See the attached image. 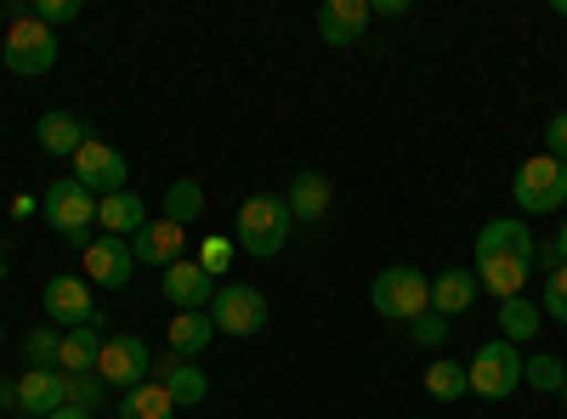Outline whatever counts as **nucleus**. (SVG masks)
Returning <instances> with one entry per match:
<instances>
[{
  "label": "nucleus",
  "mask_w": 567,
  "mask_h": 419,
  "mask_svg": "<svg viewBox=\"0 0 567 419\" xmlns=\"http://www.w3.org/2000/svg\"><path fill=\"white\" fill-rule=\"evenodd\" d=\"M290 227H296V216H290V205H284V193H250L239 205V227H233V239H239L245 255L267 261V255H278L284 244H290Z\"/></svg>",
  "instance_id": "f257e3e1"
},
{
  "label": "nucleus",
  "mask_w": 567,
  "mask_h": 419,
  "mask_svg": "<svg viewBox=\"0 0 567 419\" xmlns=\"http://www.w3.org/2000/svg\"><path fill=\"white\" fill-rule=\"evenodd\" d=\"M40 210H45V221H52V232L58 239H69V244H91V232H97V199H91L74 176H63V181H52L45 188V199H40Z\"/></svg>",
  "instance_id": "f03ea898"
},
{
  "label": "nucleus",
  "mask_w": 567,
  "mask_h": 419,
  "mask_svg": "<svg viewBox=\"0 0 567 419\" xmlns=\"http://www.w3.org/2000/svg\"><path fill=\"white\" fill-rule=\"evenodd\" d=\"M465 380H471V397H488V402H505L516 386H523V352L511 341H488L471 352L465 363Z\"/></svg>",
  "instance_id": "7ed1b4c3"
},
{
  "label": "nucleus",
  "mask_w": 567,
  "mask_h": 419,
  "mask_svg": "<svg viewBox=\"0 0 567 419\" xmlns=\"http://www.w3.org/2000/svg\"><path fill=\"white\" fill-rule=\"evenodd\" d=\"M369 301H374V312H381V317L414 323L420 312H432V277H420L414 266H386L381 277H374Z\"/></svg>",
  "instance_id": "20e7f679"
},
{
  "label": "nucleus",
  "mask_w": 567,
  "mask_h": 419,
  "mask_svg": "<svg viewBox=\"0 0 567 419\" xmlns=\"http://www.w3.org/2000/svg\"><path fill=\"white\" fill-rule=\"evenodd\" d=\"M0 63H7L12 74H23V80H34V74H45V69H58V29H45V23H34V18L7 23Z\"/></svg>",
  "instance_id": "39448f33"
},
{
  "label": "nucleus",
  "mask_w": 567,
  "mask_h": 419,
  "mask_svg": "<svg viewBox=\"0 0 567 419\" xmlns=\"http://www.w3.org/2000/svg\"><path fill=\"white\" fill-rule=\"evenodd\" d=\"M210 323L227 341H250V335L267 329V295L256 284H221L216 301H210Z\"/></svg>",
  "instance_id": "423d86ee"
},
{
  "label": "nucleus",
  "mask_w": 567,
  "mask_h": 419,
  "mask_svg": "<svg viewBox=\"0 0 567 419\" xmlns=\"http://www.w3.org/2000/svg\"><path fill=\"white\" fill-rule=\"evenodd\" d=\"M511 193H516V205H523L528 216H556V210L567 205V165L550 159V154L528 159L523 170H516Z\"/></svg>",
  "instance_id": "0eeeda50"
},
{
  "label": "nucleus",
  "mask_w": 567,
  "mask_h": 419,
  "mask_svg": "<svg viewBox=\"0 0 567 419\" xmlns=\"http://www.w3.org/2000/svg\"><path fill=\"white\" fill-rule=\"evenodd\" d=\"M74 181L91 193V199H109L125 188V154L114 143H103V136H85V148L74 154Z\"/></svg>",
  "instance_id": "6e6552de"
},
{
  "label": "nucleus",
  "mask_w": 567,
  "mask_h": 419,
  "mask_svg": "<svg viewBox=\"0 0 567 419\" xmlns=\"http://www.w3.org/2000/svg\"><path fill=\"white\" fill-rule=\"evenodd\" d=\"M148 368H154V352H148V341H142V335H109L103 341V357H97L103 386L136 391L142 380H148Z\"/></svg>",
  "instance_id": "1a4fd4ad"
},
{
  "label": "nucleus",
  "mask_w": 567,
  "mask_h": 419,
  "mask_svg": "<svg viewBox=\"0 0 567 419\" xmlns=\"http://www.w3.org/2000/svg\"><path fill=\"white\" fill-rule=\"evenodd\" d=\"M148 380H154V386H165L176 408H199V402L210 397V380H205V368H199L194 357H176V352H159V357H154Z\"/></svg>",
  "instance_id": "9d476101"
},
{
  "label": "nucleus",
  "mask_w": 567,
  "mask_h": 419,
  "mask_svg": "<svg viewBox=\"0 0 567 419\" xmlns=\"http://www.w3.org/2000/svg\"><path fill=\"white\" fill-rule=\"evenodd\" d=\"M45 317H58L63 329H80V323H103L97 317V301H91V284L85 277H74V272H58L52 284H45Z\"/></svg>",
  "instance_id": "9b49d317"
},
{
  "label": "nucleus",
  "mask_w": 567,
  "mask_h": 419,
  "mask_svg": "<svg viewBox=\"0 0 567 419\" xmlns=\"http://www.w3.org/2000/svg\"><path fill=\"white\" fill-rule=\"evenodd\" d=\"M477 261H523V266H534V261H539V244H534V232H528L523 221L494 216V221L477 232Z\"/></svg>",
  "instance_id": "f8f14e48"
},
{
  "label": "nucleus",
  "mask_w": 567,
  "mask_h": 419,
  "mask_svg": "<svg viewBox=\"0 0 567 419\" xmlns=\"http://www.w3.org/2000/svg\"><path fill=\"white\" fill-rule=\"evenodd\" d=\"M136 272V255H131V239H91L85 244V284H103V290H125Z\"/></svg>",
  "instance_id": "ddd939ff"
},
{
  "label": "nucleus",
  "mask_w": 567,
  "mask_h": 419,
  "mask_svg": "<svg viewBox=\"0 0 567 419\" xmlns=\"http://www.w3.org/2000/svg\"><path fill=\"white\" fill-rule=\"evenodd\" d=\"M216 277L199 266V261H176V266H165V301L176 306V312H210V301H216Z\"/></svg>",
  "instance_id": "4468645a"
},
{
  "label": "nucleus",
  "mask_w": 567,
  "mask_h": 419,
  "mask_svg": "<svg viewBox=\"0 0 567 419\" xmlns=\"http://www.w3.org/2000/svg\"><path fill=\"white\" fill-rule=\"evenodd\" d=\"M182 250H187V227H176V221H148V227H142L136 232V239H131V255H136V266H176L182 261Z\"/></svg>",
  "instance_id": "2eb2a0df"
},
{
  "label": "nucleus",
  "mask_w": 567,
  "mask_h": 419,
  "mask_svg": "<svg viewBox=\"0 0 567 419\" xmlns=\"http://www.w3.org/2000/svg\"><path fill=\"white\" fill-rule=\"evenodd\" d=\"M18 408L34 413V419H52L58 408H69V380H63V368H23V380H18Z\"/></svg>",
  "instance_id": "dca6fc26"
},
{
  "label": "nucleus",
  "mask_w": 567,
  "mask_h": 419,
  "mask_svg": "<svg viewBox=\"0 0 567 419\" xmlns=\"http://www.w3.org/2000/svg\"><path fill=\"white\" fill-rule=\"evenodd\" d=\"M369 18H374L369 0H323V7H318V34L329 45H358Z\"/></svg>",
  "instance_id": "f3484780"
},
{
  "label": "nucleus",
  "mask_w": 567,
  "mask_h": 419,
  "mask_svg": "<svg viewBox=\"0 0 567 419\" xmlns=\"http://www.w3.org/2000/svg\"><path fill=\"white\" fill-rule=\"evenodd\" d=\"M329 199H336V188H329L323 170H301V176H290V188H284V205H290V216L307 221V227L329 216Z\"/></svg>",
  "instance_id": "a211bd4d"
},
{
  "label": "nucleus",
  "mask_w": 567,
  "mask_h": 419,
  "mask_svg": "<svg viewBox=\"0 0 567 419\" xmlns=\"http://www.w3.org/2000/svg\"><path fill=\"white\" fill-rule=\"evenodd\" d=\"M85 125L74 119V114H63V108H52V114H40V125H34V143H40V154H52V159H74L80 148H85Z\"/></svg>",
  "instance_id": "6ab92c4d"
},
{
  "label": "nucleus",
  "mask_w": 567,
  "mask_h": 419,
  "mask_svg": "<svg viewBox=\"0 0 567 419\" xmlns=\"http://www.w3.org/2000/svg\"><path fill=\"white\" fill-rule=\"evenodd\" d=\"M97 227L109 232V239H136V232L148 227V205H142L131 188H120V193L97 199Z\"/></svg>",
  "instance_id": "aec40b11"
},
{
  "label": "nucleus",
  "mask_w": 567,
  "mask_h": 419,
  "mask_svg": "<svg viewBox=\"0 0 567 419\" xmlns=\"http://www.w3.org/2000/svg\"><path fill=\"white\" fill-rule=\"evenodd\" d=\"M103 323H80V329H63V375H97V357H103Z\"/></svg>",
  "instance_id": "412c9836"
},
{
  "label": "nucleus",
  "mask_w": 567,
  "mask_h": 419,
  "mask_svg": "<svg viewBox=\"0 0 567 419\" xmlns=\"http://www.w3.org/2000/svg\"><path fill=\"white\" fill-rule=\"evenodd\" d=\"M477 272H465V266H454V272H437L432 277V312L437 317H460V312H471V301H477Z\"/></svg>",
  "instance_id": "4be33fe9"
},
{
  "label": "nucleus",
  "mask_w": 567,
  "mask_h": 419,
  "mask_svg": "<svg viewBox=\"0 0 567 419\" xmlns=\"http://www.w3.org/2000/svg\"><path fill=\"white\" fill-rule=\"evenodd\" d=\"M210 341H216L210 312H176V317H171V352H176V357H199Z\"/></svg>",
  "instance_id": "5701e85b"
},
{
  "label": "nucleus",
  "mask_w": 567,
  "mask_h": 419,
  "mask_svg": "<svg viewBox=\"0 0 567 419\" xmlns=\"http://www.w3.org/2000/svg\"><path fill=\"white\" fill-rule=\"evenodd\" d=\"M539 306L534 301H523V295H511V301H499V341H511V346H523V341H534L539 335Z\"/></svg>",
  "instance_id": "b1692460"
},
{
  "label": "nucleus",
  "mask_w": 567,
  "mask_h": 419,
  "mask_svg": "<svg viewBox=\"0 0 567 419\" xmlns=\"http://www.w3.org/2000/svg\"><path fill=\"white\" fill-rule=\"evenodd\" d=\"M120 419H176V402H171V391H165V386L142 380L136 391H125V402H120Z\"/></svg>",
  "instance_id": "393cba45"
},
{
  "label": "nucleus",
  "mask_w": 567,
  "mask_h": 419,
  "mask_svg": "<svg viewBox=\"0 0 567 419\" xmlns=\"http://www.w3.org/2000/svg\"><path fill=\"white\" fill-rule=\"evenodd\" d=\"M523 277H528L523 261H477V284H483L488 295H499V301L523 295Z\"/></svg>",
  "instance_id": "a878e982"
},
{
  "label": "nucleus",
  "mask_w": 567,
  "mask_h": 419,
  "mask_svg": "<svg viewBox=\"0 0 567 419\" xmlns=\"http://www.w3.org/2000/svg\"><path fill=\"white\" fill-rule=\"evenodd\" d=\"M199 216H205V188H199V181H171V188H165V221L194 227Z\"/></svg>",
  "instance_id": "bb28decb"
},
{
  "label": "nucleus",
  "mask_w": 567,
  "mask_h": 419,
  "mask_svg": "<svg viewBox=\"0 0 567 419\" xmlns=\"http://www.w3.org/2000/svg\"><path fill=\"white\" fill-rule=\"evenodd\" d=\"M523 386H534V391H561V386H567V363H561L556 352L523 357Z\"/></svg>",
  "instance_id": "cd10ccee"
},
{
  "label": "nucleus",
  "mask_w": 567,
  "mask_h": 419,
  "mask_svg": "<svg viewBox=\"0 0 567 419\" xmlns=\"http://www.w3.org/2000/svg\"><path fill=\"white\" fill-rule=\"evenodd\" d=\"M425 391H432L437 402H460V397L471 391L465 363H432V368H425Z\"/></svg>",
  "instance_id": "c85d7f7f"
},
{
  "label": "nucleus",
  "mask_w": 567,
  "mask_h": 419,
  "mask_svg": "<svg viewBox=\"0 0 567 419\" xmlns=\"http://www.w3.org/2000/svg\"><path fill=\"white\" fill-rule=\"evenodd\" d=\"M58 352H63L58 323H40V329H29V341H23V357H29V368H52V363H58Z\"/></svg>",
  "instance_id": "c756f323"
},
{
  "label": "nucleus",
  "mask_w": 567,
  "mask_h": 419,
  "mask_svg": "<svg viewBox=\"0 0 567 419\" xmlns=\"http://www.w3.org/2000/svg\"><path fill=\"white\" fill-rule=\"evenodd\" d=\"M80 12H85L80 0H34V7H29V18L45 23V29H63V23H74Z\"/></svg>",
  "instance_id": "7c9ffc66"
},
{
  "label": "nucleus",
  "mask_w": 567,
  "mask_h": 419,
  "mask_svg": "<svg viewBox=\"0 0 567 419\" xmlns=\"http://www.w3.org/2000/svg\"><path fill=\"white\" fill-rule=\"evenodd\" d=\"M69 380V408H97L103 402V375H63Z\"/></svg>",
  "instance_id": "2f4dec72"
},
{
  "label": "nucleus",
  "mask_w": 567,
  "mask_h": 419,
  "mask_svg": "<svg viewBox=\"0 0 567 419\" xmlns=\"http://www.w3.org/2000/svg\"><path fill=\"white\" fill-rule=\"evenodd\" d=\"M545 312L556 323H567V266H550L545 272Z\"/></svg>",
  "instance_id": "473e14b6"
},
{
  "label": "nucleus",
  "mask_w": 567,
  "mask_h": 419,
  "mask_svg": "<svg viewBox=\"0 0 567 419\" xmlns=\"http://www.w3.org/2000/svg\"><path fill=\"white\" fill-rule=\"evenodd\" d=\"M409 335H414L420 346H432V352H437V346L449 341V317H437V312H420V317L409 323Z\"/></svg>",
  "instance_id": "72a5a7b5"
},
{
  "label": "nucleus",
  "mask_w": 567,
  "mask_h": 419,
  "mask_svg": "<svg viewBox=\"0 0 567 419\" xmlns=\"http://www.w3.org/2000/svg\"><path fill=\"white\" fill-rule=\"evenodd\" d=\"M545 154L567 165V114H556V119L545 125Z\"/></svg>",
  "instance_id": "f704fd0d"
},
{
  "label": "nucleus",
  "mask_w": 567,
  "mask_h": 419,
  "mask_svg": "<svg viewBox=\"0 0 567 419\" xmlns=\"http://www.w3.org/2000/svg\"><path fill=\"white\" fill-rule=\"evenodd\" d=\"M227 255H233V244H227V239H210V244H205V255H199V266L216 277V272L227 266Z\"/></svg>",
  "instance_id": "c9c22d12"
},
{
  "label": "nucleus",
  "mask_w": 567,
  "mask_h": 419,
  "mask_svg": "<svg viewBox=\"0 0 567 419\" xmlns=\"http://www.w3.org/2000/svg\"><path fill=\"white\" fill-rule=\"evenodd\" d=\"M539 261H545V266H567V221L556 227V239L539 250Z\"/></svg>",
  "instance_id": "e433bc0d"
},
{
  "label": "nucleus",
  "mask_w": 567,
  "mask_h": 419,
  "mask_svg": "<svg viewBox=\"0 0 567 419\" xmlns=\"http://www.w3.org/2000/svg\"><path fill=\"white\" fill-rule=\"evenodd\" d=\"M369 12H381V18H403L409 7H403V0H374V7Z\"/></svg>",
  "instance_id": "4c0bfd02"
},
{
  "label": "nucleus",
  "mask_w": 567,
  "mask_h": 419,
  "mask_svg": "<svg viewBox=\"0 0 567 419\" xmlns=\"http://www.w3.org/2000/svg\"><path fill=\"white\" fill-rule=\"evenodd\" d=\"M12 408H18V386L0 380V413H12Z\"/></svg>",
  "instance_id": "58836bf2"
},
{
  "label": "nucleus",
  "mask_w": 567,
  "mask_h": 419,
  "mask_svg": "<svg viewBox=\"0 0 567 419\" xmlns=\"http://www.w3.org/2000/svg\"><path fill=\"white\" fill-rule=\"evenodd\" d=\"M52 419H91V413H85V408H58Z\"/></svg>",
  "instance_id": "ea45409f"
},
{
  "label": "nucleus",
  "mask_w": 567,
  "mask_h": 419,
  "mask_svg": "<svg viewBox=\"0 0 567 419\" xmlns=\"http://www.w3.org/2000/svg\"><path fill=\"white\" fill-rule=\"evenodd\" d=\"M0 346H7V323H0Z\"/></svg>",
  "instance_id": "a19ab883"
},
{
  "label": "nucleus",
  "mask_w": 567,
  "mask_h": 419,
  "mask_svg": "<svg viewBox=\"0 0 567 419\" xmlns=\"http://www.w3.org/2000/svg\"><path fill=\"white\" fill-rule=\"evenodd\" d=\"M561 408H567V386H561Z\"/></svg>",
  "instance_id": "79ce46f5"
}]
</instances>
